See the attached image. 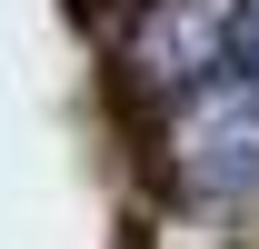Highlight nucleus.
I'll return each instance as SVG.
<instances>
[{"mask_svg": "<svg viewBox=\"0 0 259 249\" xmlns=\"http://www.w3.org/2000/svg\"><path fill=\"white\" fill-rule=\"evenodd\" d=\"M169 189L199 199V210H249L259 199V90L249 70L239 80H199V90L169 100Z\"/></svg>", "mask_w": 259, "mask_h": 249, "instance_id": "1", "label": "nucleus"}, {"mask_svg": "<svg viewBox=\"0 0 259 249\" xmlns=\"http://www.w3.org/2000/svg\"><path fill=\"white\" fill-rule=\"evenodd\" d=\"M229 60H239V0H140V20L120 40V80L150 110H169L199 80H220Z\"/></svg>", "mask_w": 259, "mask_h": 249, "instance_id": "2", "label": "nucleus"}, {"mask_svg": "<svg viewBox=\"0 0 259 249\" xmlns=\"http://www.w3.org/2000/svg\"><path fill=\"white\" fill-rule=\"evenodd\" d=\"M239 70H249V90H259V0H239Z\"/></svg>", "mask_w": 259, "mask_h": 249, "instance_id": "3", "label": "nucleus"}]
</instances>
